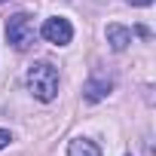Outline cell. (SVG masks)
<instances>
[{
  "mask_svg": "<svg viewBox=\"0 0 156 156\" xmlns=\"http://www.w3.org/2000/svg\"><path fill=\"white\" fill-rule=\"evenodd\" d=\"M110 92H113V76H110L107 70L95 67V70L89 73L86 86H83V98H86L89 104H98V101H104Z\"/></svg>",
  "mask_w": 156,
  "mask_h": 156,
  "instance_id": "3957f363",
  "label": "cell"
},
{
  "mask_svg": "<svg viewBox=\"0 0 156 156\" xmlns=\"http://www.w3.org/2000/svg\"><path fill=\"white\" fill-rule=\"evenodd\" d=\"M25 80H28V89H31V95H34L37 101H43V104L55 101V95H58V70H55L49 61L31 64Z\"/></svg>",
  "mask_w": 156,
  "mask_h": 156,
  "instance_id": "6da1fadb",
  "label": "cell"
},
{
  "mask_svg": "<svg viewBox=\"0 0 156 156\" xmlns=\"http://www.w3.org/2000/svg\"><path fill=\"white\" fill-rule=\"evenodd\" d=\"M0 3H6V0H0Z\"/></svg>",
  "mask_w": 156,
  "mask_h": 156,
  "instance_id": "9c48e42d",
  "label": "cell"
},
{
  "mask_svg": "<svg viewBox=\"0 0 156 156\" xmlns=\"http://www.w3.org/2000/svg\"><path fill=\"white\" fill-rule=\"evenodd\" d=\"M107 43H110V49L113 52H126L129 49V43H132V31L129 28H122V25H107Z\"/></svg>",
  "mask_w": 156,
  "mask_h": 156,
  "instance_id": "5b68a950",
  "label": "cell"
},
{
  "mask_svg": "<svg viewBox=\"0 0 156 156\" xmlns=\"http://www.w3.org/2000/svg\"><path fill=\"white\" fill-rule=\"evenodd\" d=\"M9 141H12V135H9L6 129H0V150H3V147H9Z\"/></svg>",
  "mask_w": 156,
  "mask_h": 156,
  "instance_id": "52a82bcc",
  "label": "cell"
},
{
  "mask_svg": "<svg viewBox=\"0 0 156 156\" xmlns=\"http://www.w3.org/2000/svg\"><path fill=\"white\" fill-rule=\"evenodd\" d=\"M126 3H132V6H150L153 0H126Z\"/></svg>",
  "mask_w": 156,
  "mask_h": 156,
  "instance_id": "ba28073f",
  "label": "cell"
},
{
  "mask_svg": "<svg viewBox=\"0 0 156 156\" xmlns=\"http://www.w3.org/2000/svg\"><path fill=\"white\" fill-rule=\"evenodd\" d=\"M34 37H37V31H34V19L28 12H16L6 22V43L12 49H19V52L31 49L34 46Z\"/></svg>",
  "mask_w": 156,
  "mask_h": 156,
  "instance_id": "7a4b0ae2",
  "label": "cell"
},
{
  "mask_svg": "<svg viewBox=\"0 0 156 156\" xmlns=\"http://www.w3.org/2000/svg\"><path fill=\"white\" fill-rule=\"evenodd\" d=\"M67 156H101V150H98V144L89 141V138H73V141L67 144Z\"/></svg>",
  "mask_w": 156,
  "mask_h": 156,
  "instance_id": "8992f818",
  "label": "cell"
},
{
  "mask_svg": "<svg viewBox=\"0 0 156 156\" xmlns=\"http://www.w3.org/2000/svg\"><path fill=\"white\" fill-rule=\"evenodd\" d=\"M40 34H43V40H46V43H55V46H67V43L73 40V25H70L67 19L55 16V19H46V22H43Z\"/></svg>",
  "mask_w": 156,
  "mask_h": 156,
  "instance_id": "277c9868",
  "label": "cell"
}]
</instances>
